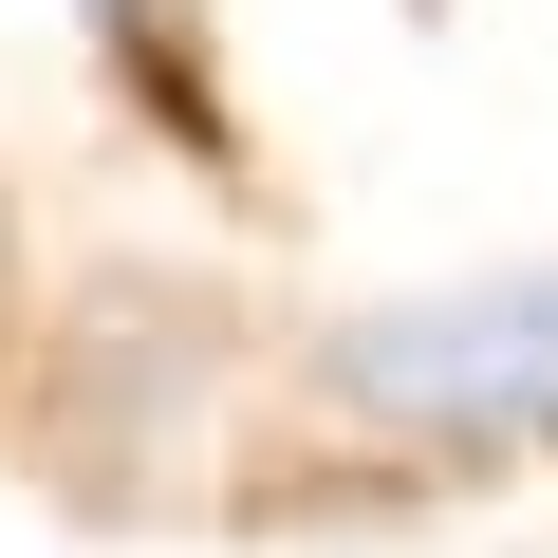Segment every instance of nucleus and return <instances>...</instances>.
Here are the masks:
<instances>
[{"mask_svg":"<svg viewBox=\"0 0 558 558\" xmlns=\"http://www.w3.org/2000/svg\"><path fill=\"white\" fill-rule=\"evenodd\" d=\"M75 20H94V38H149V0H75Z\"/></svg>","mask_w":558,"mask_h":558,"instance_id":"nucleus-2","label":"nucleus"},{"mask_svg":"<svg viewBox=\"0 0 558 558\" xmlns=\"http://www.w3.org/2000/svg\"><path fill=\"white\" fill-rule=\"evenodd\" d=\"M336 410L354 428H410V447H502V428H558V260H502V279H447V299H373L336 317Z\"/></svg>","mask_w":558,"mask_h":558,"instance_id":"nucleus-1","label":"nucleus"}]
</instances>
